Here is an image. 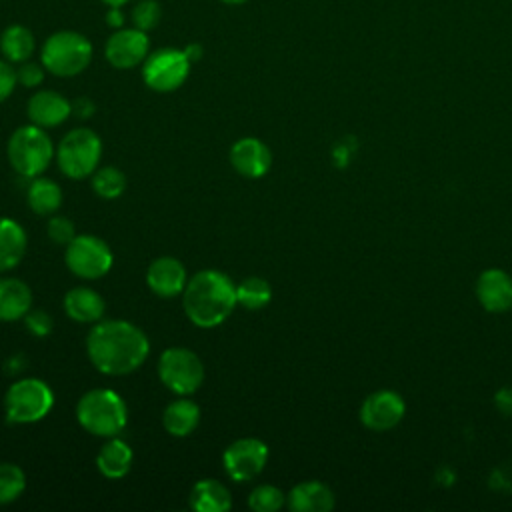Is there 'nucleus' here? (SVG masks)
<instances>
[{
  "label": "nucleus",
  "instance_id": "obj_1",
  "mask_svg": "<svg viewBox=\"0 0 512 512\" xmlns=\"http://www.w3.org/2000/svg\"><path fill=\"white\" fill-rule=\"evenodd\" d=\"M86 350L98 372L122 376L144 364L150 344L146 334L134 324L126 320H102L88 332Z\"/></svg>",
  "mask_w": 512,
  "mask_h": 512
},
{
  "label": "nucleus",
  "instance_id": "obj_2",
  "mask_svg": "<svg viewBox=\"0 0 512 512\" xmlns=\"http://www.w3.org/2000/svg\"><path fill=\"white\" fill-rule=\"evenodd\" d=\"M236 286L220 270L196 272L184 288L182 306L188 320L200 328L222 324L236 306Z\"/></svg>",
  "mask_w": 512,
  "mask_h": 512
},
{
  "label": "nucleus",
  "instance_id": "obj_3",
  "mask_svg": "<svg viewBox=\"0 0 512 512\" xmlns=\"http://www.w3.org/2000/svg\"><path fill=\"white\" fill-rule=\"evenodd\" d=\"M76 418L94 436L112 438L122 432L128 420L124 400L108 388H94L82 394L76 404Z\"/></svg>",
  "mask_w": 512,
  "mask_h": 512
},
{
  "label": "nucleus",
  "instance_id": "obj_4",
  "mask_svg": "<svg viewBox=\"0 0 512 512\" xmlns=\"http://www.w3.org/2000/svg\"><path fill=\"white\" fill-rule=\"evenodd\" d=\"M42 66L60 78L76 76L92 60V44L90 40L74 30H60L46 38L40 52Z\"/></svg>",
  "mask_w": 512,
  "mask_h": 512
},
{
  "label": "nucleus",
  "instance_id": "obj_5",
  "mask_svg": "<svg viewBox=\"0 0 512 512\" xmlns=\"http://www.w3.org/2000/svg\"><path fill=\"white\" fill-rule=\"evenodd\" d=\"M52 156V140L36 124L16 128L8 140V160L20 176L36 178L48 168Z\"/></svg>",
  "mask_w": 512,
  "mask_h": 512
},
{
  "label": "nucleus",
  "instance_id": "obj_6",
  "mask_svg": "<svg viewBox=\"0 0 512 512\" xmlns=\"http://www.w3.org/2000/svg\"><path fill=\"white\" fill-rule=\"evenodd\" d=\"M102 142L90 128L70 130L58 144L56 160L64 176L82 180L90 176L100 160Z\"/></svg>",
  "mask_w": 512,
  "mask_h": 512
},
{
  "label": "nucleus",
  "instance_id": "obj_7",
  "mask_svg": "<svg viewBox=\"0 0 512 512\" xmlns=\"http://www.w3.org/2000/svg\"><path fill=\"white\" fill-rule=\"evenodd\" d=\"M54 404V394L44 380L22 378L6 392V420L12 424H30L42 420Z\"/></svg>",
  "mask_w": 512,
  "mask_h": 512
},
{
  "label": "nucleus",
  "instance_id": "obj_8",
  "mask_svg": "<svg viewBox=\"0 0 512 512\" xmlns=\"http://www.w3.org/2000/svg\"><path fill=\"white\" fill-rule=\"evenodd\" d=\"M158 376L174 394L188 396L200 388L204 380V366L192 350L174 346L160 354Z\"/></svg>",
  "mask_w": 512,
  "mask_h": 512
},
{
  "label": "nucleus",
  "instance_id": "obj_9",
  "mask_svg": "<svg viewBox=\"0 0 512 512\" xmlns=\"http://www.w3.org/2000/svg\"><path fill=\"white\" fill-rule=\"evenodd\" d=\"M190 60L184 50L160 48L146 56L142 78L148 88L156 92H172L184 84L190 72Z\"/></svg>",
  "mask_w": 512,
  "mask_h": 512
},
{
  "label": "nucleus",
  "instance_id": "obj_10",
  "mask_svg": "<svg viewBox=\"0 0 512 512\" xmlns=\"http://www.w3.org/2000/svg\"><path fill=\"white\" fill-rule=\"evenodd\" d=\"M66 266L80 278H100L112 268V252L98 236H74L66 244Z\"/></svg>",
  "mask_w": 512,
  "mask_h": 512
},
{
  "label": "nucleus",
  "instance_id": "obj_11",
  "mask_svg": "<svg viewBox=\"0 0 512 512\" xmlns=\"http://www.w3.org/2000/svg\"><path fill=\"white\" fill-rule=\"evenodd\" d=\"M268 460V446L258 438H240L232 442L224 454V470L234 482H246L258 476Z\"/></svg>",
  "mask_w": 512,
  "mask_h": 512
},
{
  "label": "nucleus",
  "instance_id": "obj_12",
  "mask_svg": "<svg viewBox=\"0 0 512 512\" xmlns=\"http://www.w3.org/2000/svg\"><path fill=\"white\" fill-rule=\"evenodd\" d=\"M406 414L404 398L394 390H376L360 404V422L372 432L392 430Z\"/></svg>",
  "mask_w": 512,
  "mask_h": 512
},
{
  "label": "nucleus",
  "instance_id": "obj_13",
  "mask_svg": "<svg viewBox=\"0 0 512 512\" xmlns=\"http://www.w3.org/2000/svg\"><path fill=\"white\" fill-rule=\"evenodd\" d=\"M150 50V40L144 30L138 28H118L106 42V60L120 70H128L146 60Z\"/></svg>",
  "mask_w": 512,
  "mask_h": 512
},
{
  "label": "nucleus",
  "instance_id": "obj_14",
  "mask_svg": "<svg viewBox=\"0 0 512 512\" xmlns=\"http://www.w3.org/2000/svg\"><path fill=\"white\" fill-rule=\"evenodd\" d=\"M478 304L492 314L512 308V276L502 268H486L476 278Z\"/></svg>",
  "mask_w": 512,
  "mask_h": 512
},
{
  "label": "nucleus",
  "instance_id": "obj_15",
  "mask_svg": "<svg viewBox=\"0 0 512 512\" xmlns=\"http://www.w3.org/2000/svg\"><path fill=\"white\" fill-rule=\"evenodd\" d=\"M146 282H148V288L162 298L178 296L180 292H184L188 282L186 268L178 258L160 256L148 266Z\"/></svg>",
  "mask_w": 512,
  "mask_h": 512
},
{
  "label": "nucleus",
  "instance_id": "obj_16",
  "mask_svg": "<svg viewBox=\"0 0 512 512\" xmlns=\"http://www.w3.org/2000/svg\"><path fill=\"white\" fill-rule=\"evenodd\" d=\"M230 162L234 170L246 178H260L272 164L268 146L258 138H240L230 150Z\"/></svg>",
  "mask_w": 512,
  "mask_h": 512
},
{
  "label": "nucleus",
  "instance_id": "obj_17",
  "mask_svg": "<svg viewBox=\"0 0 512 512\" xmlns=\"http://www.w3.org/2000/svg\"><path fill=\"white\" fill-rule=\"evenodd\" d=\"M72 112V104L54 90H40L28 100V118L40 128L62 124Z\"/></svg>",
  "mask_w": 512,
  "mask_h": 512
},
{
  "label": "nucleus",
  "instance_id": "obj_18",
  "mask_svg": "<svg viewBox=\"0 0 512 512\" xmlns=\"http://www.w3.org/2000/svg\"><path fill=\"white\" fill-rule=\"evenodd\" d=\"M334 502V492L318 480L300 482L286 496V504L294 512H328L334 508Z\"/></svg>",
  "mask_w": 512,
  "mask_h": 512
},
{
  "label": "nucleus",
  "instance_id": "obj_19",
  "mask_svg": "<svg viewBox=\"0 0 512 512\" xmlns=\"http://www.w3.org/2000/svg\"><path fill=\"white\" fill-rule=\"evenodd\" d=\"M64 310L76 322H98L104 314V300L92 288L76 286L66 292Z\"/></svg>",
  "mask_w": 512,
  "mask_h": 512
},
{
  "label": "nucleus",
  "instance_id": "obj_20",
  "mask_svg": "<svg viewBox=\"0 0 512 512\" xmlns=\"http://www.w3.org/2000/svg\"><path fill=\"white\" fill-rule=\"evenodd\" d=\"M32 304L28 284L18 278H0V320L12 322L22 318Z\"/></svg>",
  "mask_w": 512,
  "mask_h": 512
},
{
  "label": "nucleus",
  "instance_id": "obj_21",
  "mask_svg": "<svg viewBox=\"0 0 512 512\" xmlns=\"http://www.w3.org/2000/svg\"><path fill=\"white\" fill-rule=\"evenodd\" d=\"M230 506V492L218 480H200L190 490V508L196 512H226Z\"/></svg>",
  "mask_w": 512,
  "mask_h": 512
},
{
  "label": "nucleus",
  "instance_id": "obj_22",
  "mask_svg": "<svg viewBox=\"0 0 512 512\" xmlns=\"http://www.w3.org/2000/svg\"><path fill=\"white\" fill-rule=\"evenodd\" d=\"M198 422H200V408L194 400H188V398L170 402L162 414L164 428L168 430V434L178 438L192 434Z\"/></svg>",
  "mask_w": 512,
  "mask_h": 512
},
{
  "label": "nucleus",
  "instance_id": "obj_23",
  "mask_svg": "<svg viewBox=\"0 0 512 512\" xmlns=\"http://www.w3.org/2000/svg\"><path fill=\"white\" fill-rule=\"evenodd\" d=\"M96 466L106 478L118 480L126 476L132 466V448L124 440L112 436V440L100 448L96 456Z\"/></svg>",
  "mask_w": 512,
  "mask_h": 512
},
{
  "label": "nucleus",
  "instance_id": "obj_24",
  "mask_svg": "<svg viewBox=\"0 0 512 512\" xmlns=\"http://www.w3.org/2000/svg\"><path fill=\"white\" fill-rule=\"evenodd\" d=\"M26 252V234L10 218H0V272L14 268Z\"/></svg>",
  "mask_w": 512,
  "mask_h": 512
},
{
  "label": "nucleus",
  "instance_id": "obj_25",
  "mask_svg": "<svg viewBox=\"0 0 512 512\" xmlns=\"http://www.w3.org/2000/svg\"><path fill=\"white\" fill-rule=\"evenodd\" d=\"M36 48L32 32L22 24L4 28L0 36V50L8 62H26Z\"/></svg>",
  "mask_w": 512,
  "mask_h": 512
},
{
  "label": "nucleus",
  "instance_id": "obj_26",
  "mask_svg": "<svg viewBox=\"0 0 512 512\" xmlns=\"http://www.w3.org/2000/svg\"><path fill=\"white\" fill-rule=\"evenodd\" d=\"M28 204L40 216L54 214L62 204L60 186L50 178H34L28 188Z\"/></svg>",
  "mask_w": 512,
  "mask_h": 512
},
{
  "label": "nucleus",
  "instance_id": "obj_27",
  "mask_svg": "<svg viewBox=\"0 0 512 512\" xmlns=\"http://www.w3.org/2000/svg\"><path fill=\"white\" fill-rule=\"evenodd\" d=\"M272 298V288L264 278L250 276L236 286V300L248 310L264 308Z\"/></svg>",
  "mask_w": 512,
  "mask_h": 512
},
{
  "label": "nucleus",
  "instance_id": "obj_28",
  "mask_svg": "<svg viewBox=\"0 0 512 512\" xmlns=\"http://www.w3.org/2000/svg\"><path fill=\"white\" fill-rule=\"evenodd\" d=\"M92 188L100 198H118L126 188V176L114 166H104L94 172Z\"/></svg>",
  "mask_w": 512,
  "mask_h": 512
},
{
  "label": "nucleus",
  "instance_id": "obj_29",
  "mask_svg": "<svg viewBox=\"0 0 512 512\" xmlns=\"http://www.w3.org/2000/svg\"><path fill=\"white\" fill-rule=\"evenodd\" d=\"M26 488V474L20 466L2 462L0 464V504L14 502Z\"/></svg>",
  "mask_w": 512,
  "mask_h": 512
},
{
  "label": "nucleus",
  "instance_id": "obj_30",
  "mask_svg": "<svg viewBox=\"0 0 512 512\" xmlns=\"http://www.w3.org/2000/svg\"><path fill=\"white\" fill-rule=\"evenodd\" d=\"M284 502V492L272 484H260L248 496V506L254 512H276L284 506Z\"/></svg>",
  "mask_w": 512,
  "mask_h": 512
},
{
  "label": "nucleus",
  "instance_id": "obj_31",
  "mask_svg": "<svg viewBox=\"0 0 512 512\" xmlns=\"http://www.w3.org/2000/svg\"><path fill=\"white\" fill-rule=\"evenodd\" d=\"M130 18H132L134 28L148 32V30L158 26V22L162 18V8H160V4L156 0H140L132 8Z\"/></svg>",
  "mask_w": 512,
  "mask_h": 512
},
{
  "label": "nucleus",
  "instance_id": "obj_32",
  "mask_svg": "<svg viewBox=\"0 0 512 512\" xmlns=\"http://www.w3.org/2000/svg\"><path fill=\"white\" fill-rule=\"evenodd\" d=\"M48 236L56 244H68L76 234H74V224L66 216H54L48 222Z\"/></svg>",
  "mask_w": 512,
  "mask_h": 512
},
{
  "label": "nucleus",
  "instance_id": "obj_33",
  "mask_svg": "<svg viewBox=\"0 0 512 512\" xmlns=\"http://www.w3.org/2000/svg\"><path fill=\"white\" fill-rule=\"evenodd\" d=\"M44 70L46 68L36 64V62H22L20 68L16 70V76H18V82L22 86L34 88V86H38L44 80Z\"/></svg>",
  "mask_w": 512,
  "mask_h": 512
},
{
  "label": "nucleus",
  "instance_id": "obj_34",
  "mask_svg": "<svg viewBox=\"0 0 512 512\" xmlns=\"http://www.w3.org/2000/svg\"><path fill=\"white\" fill-rule=\"evenodd\" d=\"M26 326L36 336H46L52 332V318L44 310H34L26 316Z\"/></svg>",
  "mask_w": 512,
  "mask_h": 512
},
{
  "label": "nucleus",
  "instance_id": "obj_35",
  "mask_svg": "<svg viewBox=\"0 0 512 512\" xmlns=\"http://www.w3.org/2000/svg\"><path fill=\"white\" fill-rule=\"evenodd\" d=\"M18 84L16 70L8 64V60H0V102H4Z\"/></svg>",
  "mask_w": 512,
  "mask_h": 512
},
{
  "label": "nucleus",
  "instance_id": "obj_36",
  "mask_svg": "<svg viewBox=\"0 0 512 512\" xmlns=\"http://www.w3.org/2000/svg\"><path fill=\"white\" fill-rule=\"evenodd\" d=\"M494 406L506 418H512V386H502L494 394Z\"/></svg>",
  "mask_w": 512,
  "mask_h": 512
},
{
  "label": "nucleus",
  "instance_id": "obj_37",
  "mask_svg": "<svg viewBox=\"0 0 512 512\" xmlns=\"http://www.w3.org/2000/svg\"><path fill=\"white\" fill-rule=\"evenodd\" d=\"M72 110L80 116V118H86L94 112V104L88 100V98H78L74 104H72Z\"/></svg>",
  "mask_w": 512,
  "mask_h": 512
},
{
  "label": "nucleus",
  "instance_id": "obj_38",
  "mask_svg": "<svg viewBox=\"0 0 512 512\" xmlns=\"http://www.w3.org/2000/svg\"><path fill=\"white\" fill-rule=\"evenodd\" d=\"M106 24L108 26H112V28H122V24H124V14H122V10L120 8H108V12H106Z\"/></svg>",
  "mask_w": 512,
  "mask_h": 512
},
{
  "label": "nucleus",
  "instance_id": "obj_39",
  "mask_svg": "<svg viewBox=\"0 0 512 512\" xmlns=\"http://www.w3.org/2000/svg\"><path fill=\"white\" fill-rule=\"evenodd\" d=\"M184 54L188 56L190 62H196V60L202 58V46H200V44H188V46L184 48Z\"/></svg>",
  "mask_w": 512,
  "mask_h": 512
},
{
  "label": "nucleus",
  "instance_id": "obj_40",
  "mask_svg": "<svg viewBox=\"0 0 512 512\" xmlns=\"http://www.w3.org/2000/svg\"><path fill=\"white\" fill-rule=\"evenodd\" d=\"M102 4H106L108 8H120V6H124L128 0H100Z\"/></svg>",
  "mask_w": 512,
  "mask_h": 512
},
{
  "label": "nucleus",
  "instance_id": "obj_41",
  "mask_svg": "<svg viewBox=\"0 0 512 512\" xmlns=\"http://www.w3.org/2000/svg\"><path fill=\"white\" fill-rule=\"evenodd\" d=\"M220 2H224V4H242L246 0H220Z\"/></svg>",
  "mask_w": 512,
  "mask_h": 512
}]
</instances>
